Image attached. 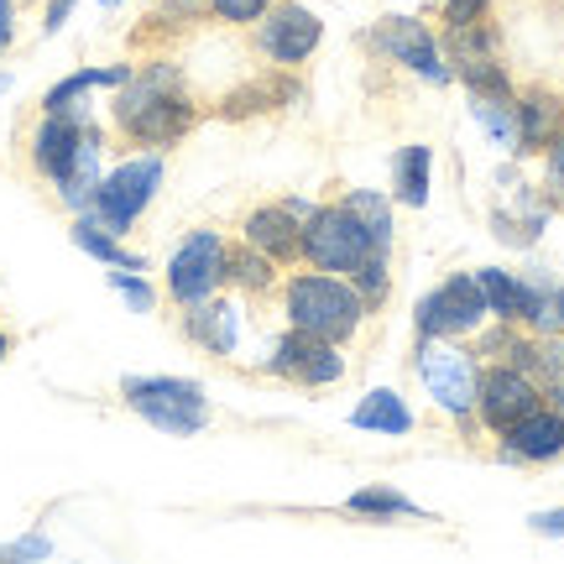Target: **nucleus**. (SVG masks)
Returning <instances> with one entry per match:
<instances>
[{
	"instance_id": "obj_45",
	"label": "nucleus",
	"mask_w": 564,
	"mask_h": 564,
	"mask_svg": "<svg viewBox=\"0 0 564 564\" xmlns=\"http://www.w3.org/2000/svg\"><path fill=\"white\" fill-rule=\"evenodd\" d=\"M32 6H42V0H32Z\"/></svg>"
},
{
	"instance_id": "obj_13",
	"label": "nucleus",
	"mask_w": 564,
	"mask_h": 564,
	"mask_svg": "<svg viewBox=\"0 0 564 564\" xmlns=\"http://www.w3.org/2000/svg\"><path fill=\"white\" fill-rule=\"evenodd\" d=\"M319 42H324V21H319V11L303 6V0H278V6L251 26V53H257L267 68H288V74H299L303 63L319 53Z\"/></svg>"
},
{
	"instance_id": "obj_18",
	"label": "nucleus",
	"mask_w": 564,
	"mask_h": 564,
	"mask_svg": "<svg viewBox=\"0 0 564 564\" xmlns=\"http://www.w3.org/2000/svg\"><path fill=\"white\" fill-rule=\"evenodd\" d=\"M512 116H518V147H512V158H544V147L560 137L564 126V95L560 89H549V84H528L518 89V100H512Z\"/></svg>"
},
{
	"instance_id": "obj_1",
	"label": "nucleus",
	"mask_w": 564,
	"mask_h": 564,
	"mask_svg": "<svg viewBox=\"0 0 564 564\" xmlns=\"http://www.w3.org/2000/svg\"><path fill=\"white\" fill-rule=\"evenodd\" d=\"M204 121L199 95L188 89L183 63L152 53L131 68L121 89H110V137L141 152H167Z\"/></svg>"
},
{
	"instance_id": "obj_12",
	"label": "nucleus",
	"mask_w": 564,
	"mask_h": 564,
	"mask_svg": "<svg viewBox=\"0 0 564 564\" xmlns=\"http://www.w3.org/2000/svg\"><path fill=\"white\" fill-rule=\"evenodd\" d=\"M539 403H544V382L528 366L481 361V377H476V434L497 440L518 419H528Z\"/></svg>"
},
{
	"instance_id": "obj_14",
	"label": "nucleus",
	"mask_w": 564,
	"mask_h": 564,
	"mask_svg": "<svg viewBox=\"0 0 564 564\" xmlns=\"http://www.w3.org/2000/svg\"><path fill=\"white\" fill-rule=\"evenodd\" d=\"M183 319V340H194L204 356H220V361H236L246 345V299H204L194 308H178Z\"/></svg>"
},
{
	"instance_id": "obj_22",
	"label": "nucleus",
	"mask_w": 564,
	"mask_h": 564,
	"mask_svg": "<svg viewBox=\"0 0 564 564\" xmlns=\"http://www.w3.org/2000/svg\"><path fill=\"white\" fill-rule=\"evenodd\" d=\"M387 194L398 209H423L429 194H434V147L429 141H408L392 152V183Z\"/></svg>"
},
{
	"instance_id": "obj_7",
	"label": "nucleus",
	"mask_w": 564,
	"mask_h": 564,
	"mask_svg": "<svg viewBox=\"0 0 564 564\" xmlns=\"http://www.w3.org/2000/svg\"><path fill=\"white\" fill-rule=\"evenodd\" d=\"M366 53L392 63V68H403V74H413L429 89H449L455 84V68L444 58L440 32L423 17H382L366 32Z\"/></svg>"
},
{
	"instance_id": "obj_28",
	"label": "nucleus",
	"mask_w": 564,
	"mask_h": 564,
	"mask_svg": "<svg viewBox=\"0 0 564 564\" xmlns=\"http://www.w3.org/2000/svg\"><path fill=\"white\" fill-rule=\"evenodd\" d=\"M340 199L361 215V225L377 236L382 251H398V204H392V194H377V188H340Z\"/></svg>"
},
{
	"instance_id": "obj_43",
	"label": "nucleus",
	"mask_w": 564,
	"mask_h": 564,
	"mask_svg": "<svg viewBox=\"0 0 564 564\" xmlns=\"http://www.w3.org/2000/svg\"><path fill=\"white\" fill-rule=\"evenodd\" d=\"M6 356H11V335H0V361H6Z\"/></svg>"
},
{
	"instance_id": "obj_3",
	"label": "nucleus",
	"mask_w": 564,
	"mask_h": 564,
	"mask_svg": "<svg viewBox=\"0 0 564 564\" xmlns=\"http://www.w3.org/2000/svg\"><path fill=\"white\" fill-rule=\"evenodd\" d=\"M413 371H419L423 398L434 403L449 423H460L465 434H476V377L481 361L470 340H419L413 345Z\"/></svg>"
},
{
	"instance_id": "obj_38",
	"label": "nucleus",
	"mask_w": 564,
	"mask_h": 564,
	"mask_svg": "<svg viewBox=\"0 0 564 564\" xmlns=\"http://www.w3.org/2000/svg\"><path fill=\"white\" fill-rule=\"evenodd\" d=\"M17 6L21 0H0V58L17 47Z\"/></svg>"
},
{
	"instance_id": "obj_29",
	"label": "nucleus",
	"mask_w": 564,
	"mask_h": 564,
	"mask_svg": "<svg viewBox=\"0 0 564 564\" xmlns=\"http://www.w3.org/2000/svg\"><path fill=\"white\" fill-rule=\"evenodd\" d=\"M350 282H356V293H361L366 314H382L387 303H392V257H387V251L366 257V262L350 272Z\"/></svg>"
},
{
	"instance_id": "obj_21",
	"label": "nucleus",
	"mask_w": 564,
	"mask_h": 564,
	"mask_svg": "<svg viewBox=\"0 0 564 564\" xmlns=\"http://www.w3.org/2000/svg\"><path fill=\"white\" fill-rule=\"evenodd\" d=\"M278 282H282V267L272 257H262L257 246L246 241H230V251H225V293H236L246 303H267L278 299Z\"/></svg>"
},
{
	"instance_id": "obj_25",
	"label": "nucleus",
	"mask_w": 564,
	"mask_h": 564,
	"mask_svg": "<svg viewBox=\"0 0 564 564\" xmlns=\"http://www.w3.org/2000/svg\"><path fill=\"white\" fill-rule=\"evenodd\" d=\"M68 236H74V246H79L84 257H95L100 267H126V272H147V257L141 251H131V246L116 236V230H105L100 220H89V215H74V225H68Z\"/></svg>"
},
{
	"instance_id": "obj_31",
	"label": "nucleus",
	"mask_w": 564,
	"mask_h": 564,
	"mask_svg": "<svg viewBox=\"0 0 564 564\" xmlns=\"http://www.w3.org/2000/svg\"><path fill=\"white\" fill-rule=\"evenodd\" d=\"M278 0H204V21H215L225 32H251Z\"/></svg>"
},
{
	"instance_id": "obj_39",
	"label": "nucleus",
	"mask_w": 564,
	"mask_h": 564,
	"mask_svg": "<svg viewBox=\"0 0 564 564\" xmlns=\"http://www.w3.org/2000/svg\"><path fill=\"white\" fill-rule=\"evenodd\" d=\"M282 204H288V209H293L299 220H308V215H314V204H319V199H303V194H288Z\"/></svg>"
},
{
	"instance_id": "obj_17",
	"label": "nucleus",
	"mask_w": 564,
	"mask_h": 564,
	"mask_svg": "<svg viewBox=\"0 0 564 564\" xmlns=\"http://www.w3.org/2000/svg\"><path fill=\"white\" fill-rule=\"evenodd\" d=\"M299 100H303L299 74H288V68H262L257 79L225 89L220 100H215V116H220V121H251V116H272V110L299 105Z\"/></svg>"
},
{
	"instance_id": "obj_42",
	"label": "nucleus",
	"mask_w": 564,
	"mask_h": 564,
	"mask_svg": "<svg viewBox=\"0 0 564 564\" xmlns=\"http://www.w3.org/2000/svg\"><path fill=\"white\" fill-rule=\"evenodd\" d=\"M95 6H100V11H121L126 0H95Z\"/></svg>"
},
{
	"instance_id": "obj_15",
	"label": "nucleus",
	"mask_w": 564,
	"mask_h": 564,
	"mask_svg": "<svg viewBox=\"0 0 564 564\" xmlns=\"http://www.w3.org/2000/svg\"><path fill=\"white\" fill-rule=\"evenodd\" d=\"M497 460L523 465V470L564 460V413L560 408H549V403H539L528 419H518L507 434H497Z\"/></svg>"
},
{
	"instance_id": "obj_37",
	"label": "nucleus",
	"mask_w": 564,
	"mask_h": 564,
	"mask_svg": "<svg viewBox=\"0 0 564 564\" xmlns=\"http://www.w3.org/2000/svg\"><path fill=\"white\" fill-rule=\"evenodd\" d=\"M74 6H79V0H42V37L63 32V26H68V17H74Z\"/></svg>"
},
{
	"instance_id": "obj_24",
	"label": "nucleus",
	"mask_w": 564,
	"mask_h": 564,
	"mask_svg": "<svg viewBox=\"0 0 564 564\" xmlns=\"http://www.w3.org/2000/svg\"><path fill=\"white\" fill-rule=\"evenodd\" d=\"M413 408L403 403V392L398 387H371L361 403L350 408V429H361V434H387V440H403L413 434Z\"/></svg>"
},
{
	"instance_id": "obj_4",
	"label": "nucleus",
	"mask_w": 564,
	"mask_h": 564,
	"mask_svg": "<svg viewBox=\"0 0 564 564\" xmlns=\"http://www.w3.org/2000/svg\"><path fill=\"white\" fill-rule=\"evenodd\" d=\"M121 403L137 413L141 423H152L173 440H194L199 429H209L215 408L209 392L194 377H126L121 382Z\"/></svg>"
},
{
	"instance_id": "obj_26",
	"label": "nucleus",
	"mask_w": 564,
	"mask_h": 564,
	"mask_svg": "<svg viewBox=\"0 0 564 564\" xmlns=\"http://www.w3.org/2000/svg\"><path fill=\"white\" fill-rule=\"evenodd\" d=\"M345 518H361V523H398V518H429L408 491L398 486H361V491H350L345 497Z\"/></svg>"
},
{
	"instance_id": "obj_27",
	"label": "nucleus",
	"mask_w": 564,
	"mask_h": 564,
	"mask_svg": "<svg viewBox=\"0 0 564 564\" xmlns=\"http://www.w3.org/2000/svg\"><path fill=\"white\" fill-rule=\"evenodd\" d=\"M455 84H460L470 100H512L518 84L507 74L502 53H486V58H455Z\"/></svg>"
},
{
	"instance_id": "obj_5",
	"label": "nucleus",
	"mask_w": 564,
	"mask_h": 564,
	"mask_svg": "<svg viewBox=\"0 0 564 564\" xmlns=\"http://www.w3.org/2000/svg\"><path fill=\"white\" fill-rule=\"evenodd\" d=\"M382 246L377 236L361 225V215L345 199L314 204V215L303 220V267H319V272H335V278H350L366 257H377ZM392 257V251H387Z\"/></svg>"
},
{
	"instance_id": "obj_34",
	"label": "nucleus",
	"mask_w": 564,
	"mask_h": 564,
	"mask_svg": "<svg viewBox=\"0 0 564 564\" xmlns=\"http://www.w3.org/2000/svg\"><path fill=\"white\" fill-rule=\"evenodd\" d=\"M434 6H440L444 26H465V21H481L497 11V0H434Z\"/></svg>"
},
{
	"instance_id": "obj_23",
	"label": "nucleus",
	"mask_w": 564,
	"mask_h": 564,
	"mask_svg": "<svg viewBox=\"0 0 564 564\" xmlns=\"http://www.w3.org/2000/svg\"><path fill=\"white\" fill-rule=\"evenodd\" d=\"M204 21V0H158L147 17H141V26L131 32V47H167V42H183L194 26Z\"/></svg>"
},
{
	"instance_id": "obj_20",
	"label": "nucleus",
	"mask_w": 564,
	"mask_h": 564,
	"mask_svg": "<svg viewBox=\"0 0 564 564\" xmlns=\"http://www.w3.org/2000/svg\"><path fill=\"white\" fill-rule=\"evenodd\" d=\"M95 121V116H47L42 110L37 126H32V137H26V162H32V173L42 183H53L68 167V158L79 152L84 141V126Z\"/></svg>"
},
{
	"instance_id": "obj_36",
	"label": "nucleus",
	"mask_w": 564,
	"mask_h": 564,
	"mask_svg": "<svg viewBox=\"0 0 564 564\" xmlns=\"http://www.w3.org/2000/svg\"><path fill=\"white\" fill-rule=\"evenodd\" d=\"M47 554H53V539H42V533L17 539V544H0V560H47Z\"/></svg>"
},
{
	"instance_id": "obj_30",
	"label": "nucleus",
	"mask_w": 564,
	"mask_h": 564,
	"mask_svg": "<svg viewBox=\"0 0 564 564\" xmlns=\"http://www.w3.org/2000/svg\"><path fill=\"white\" fill-rule=\"evenodd\" d=\"M518 100V95H512ZM512 100H470V116L481 126L491 147H502L507 158H512V147H518V116H512Z\"/></svg>"
},
{
	"instance_id": "obj_11",
	"label": "nucleus",
	"mask_w": 564,
	"mask_h": 564,
	"mask_svg": "<svg viewBox=\"0 0 564 564\" xmlns=\"http://www.w3.org/2000/svg\"><path fill=\"white\" fill-rule=\"evenodd\" d=\"M476 282H481L486 314L497 324H523L533 335H560L554 282L523 278V272H507V267H476Z\"/></svg>"
},
{
	"instance_id": "obj_16",
	"label": "nucleus",
	"mask_w": 564,
	"mask_h": 564,
	"mask_svg": "<svg viewBox=\"0 0 564 564\" xmlns=\"http://www.w3.org/2000/svg\"><path fill=\"white\" fill-rule=\"evenodd\" d=\"M236 241L257 246L262 257H272V262L288 272V267L303 262V220L288 209L282 199H267V204H251L241 215V230H236Z\"/></svg>"
},
{
	"instance_id": "obj_10",
	"label": "nucleus",
	"mask_w": 564,
	"mask_h": 564,
	"mask_svg": "<svg viewBox=\"0 0 564 564\" xmlns=\"http://www.w3.org/2000/svg\"><path fill=\"white\" fill-rule=\"evenodd\" d=\"M267 377H278L288 387H303V392H324V387H340L350 361H345V345L319 340V335H303L293 324H282V335L272 340L262 361Z\"/></svg>"
},
{
	"instance_id": "obj_41",
	"label": "nucleus",
	"mask_w": 564,
	"mask_h": 564,
	"mask_svg": "<svg viewBox=\"0 0 564 564\" xmlns=\"http://www.w3.org/2000/svg\"><path fill=\"white\" fill-rule=\"evenodd\" d=\"M11 89H17V79H11V74H6V68H0V100H6V95H11Z\"/></svg>"
},
{
	"instance_id": "obj_8",
	"label": "nucleus",
	"mask_w": 564,
	"mask_h": 564,
	"mask_svg": "<svg viewBox=\"0 0 564 564\" xmlns=\"http://www.w3.org/2000/svg\"><path fill=\"white\" fill-rule=\"evenodd\" d=\"M225 251H230V236L215 230V225H199L178 241V251L162 267V299L173 308H194V303L225 293Z\"/></svg>"
},
{
	"instance_id": "obj_32",
	"label": "nucleus",
	"mask_w": 564,
	"mask_h": 564,
	"mask_svg": "<svg viewBox=\"0 0 564 564\" xmlns=\"http://www.w3.org/2000/svg\"><path fill=\"white\" fill-rule=\"evenodd\" d=\"M110 288H116V293L126 299V308H131V314H152V308L162 303V293L152 288V282H147V272H126V267H110Z\"/></svg>"
},
{
	"instance_id": "obj_35",
	"label": "nucleus",
	"mask_w": 564,
	"mask_h": 564,
	"mask_svg": "<svg viewBox=\"0 0 564 564\" xmlns=\"http://www.w3.org/2000/svg\"><path fill=\"white\" fill-rule=\"evenodd\" d=\"M528 533H539V539H554V544H564V507L528 512Z\"/></svg>"
},
{
	"instance_id": "obj_33",
	"label": "nucleus",
	"mask_w": 564,
	"mask_h": 564,
	"mask_svg": "<svg viewBox=\"0 0 564 564\" xmlns=\"http://www.w3.org/2000/svg\"><path fill=\"white\" fill-rule=\"evenodd\" d=\"M539 162H544V183H539L544 199L554 204V209H564V126H560V137L544 147V158Z\"/></svg>"
},
{
	"instance_id": "obj_6",
	"label": "nucleus",
	"mask_w": 564,
	"mask_h": 564,
	"mask_svg": "<svg viewBox=\"0 0 564 564\" xmlns=\"http://www.w3.org/2000/svg\"><path fill=\"white\" fill-rule=\"evenodd\" d=\"M162 178H167V162H162V152H131V158H121L100 178V188H95V199H89V209H84V215H89V220H100L105 230L126 236V230H131V225L152 209Z\"/></svg>"
},
{
	"instance_id": "obj_9",
	"label": "nucleus",
	"mask_w": 564,
	"mask_h": 564,
	"mask_svg": "<svg viewBox=\"0 0 564 564\" xmlns=\"http://www.w3.org/2000/svg\"><path fill=\"white\" fill-rule=\"evenodd\" d=\"M491 319L476 272H449L413 303V340H470Z\"/></svg>"
},
{
	"instance_id": "obj_44",
	"label": "nucleus",
	"mask_w": 564,
	"mask_h": 564,
	"mask_svg": "<svg viewBox=\"0 0 564 564\" xmlns=\"http://www.w3.org/2000/svg\"><path fill=\"white\" fill-rule=\"evenodd\" d=\"M554 350H560V366H564V335H554Z\"/></svg>"
},
{
	"instance_id": "obj_2",
	"label": "nucleus",
	"mask_w": 564,
	"mask_h": 564,
	"mask_svg": "<svg viewBox=\"0 0 564 564\" xmlns=\"http://www.w3.org/2000/svg\"><path fill=\"white\" fill-rule=\"evenodd\" d=\"M278 303H282V324H293L303 335H319V340L350 345L361 340L366 329V303L356 293L350 278H335V272H319V267H288L278 282Z\"/></svg>"
},
{
	"instance_id": "obj_19",
	"label": "nucleus",
	"mask_w": 564,
	"mask_h": 564,
	"mask_svg": "<svg viewBox=\"0 0 564 564\" xmlns=\"http://www.w3.org/2000/svg\"><path fill=\"white\" fill-rule=\"evenodd\" d=\"M100 178H105V126L89 121V126H84L79 152L68 158V167H63L47 188H53V199H58L63 209L84 215V209H89V199H95V188H100Z\"/></svg>"
},
{
	"instance_id": "obj_40",
	"label": "nucleus",
	"mask_w": 564,
	"mask_h": 564,
	"mask_svg": "<svg viewBox=\"0 0 564 564\" xmlns=\"http://www.w3.org/2000/svg\"><path fill=\"white\" fill-rule=\"evenodd\" d=\"M554 319H560V335H564V282H554Z\"/></svg>"
}]
</instances>
